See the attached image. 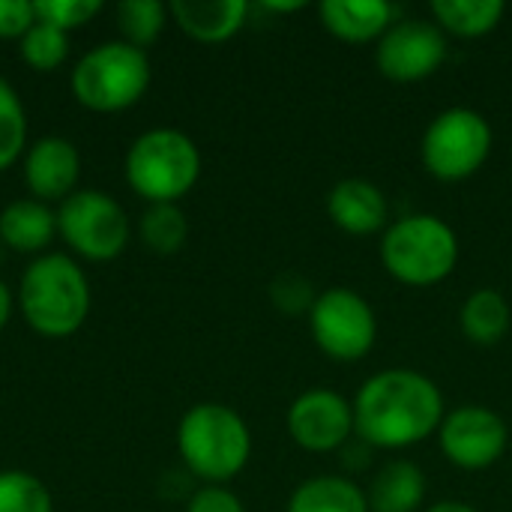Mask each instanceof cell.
<instances>
[{
	"label": "cell",
	"mask_w": 512,
	"mask_h": 512,
	"mask_svg": "<svg viewBox=\"0 0 512 512\" xmlns=\"http://www.w3.org/2000/svg\"><path fill=\"white\" fill-rule=\"evenodd\" d=\"M354 405V435L372 450H408L438 435L447 405L441 387L417 369H381L363 381Z\"/></svg>",
	"instance_id": "obj_1"
},
{
	"label": "cell",
	"mask_w": 512,
	"mask_h": 512,
	"mask_svg": "<svg viewBox=\"0 0 512 512\" xmlns=\"http://www.w3.org/2000/svg\"><path fill=\"white\" fill-rule=\"evenodd\" d=\"M15 300L33 333L69 339L84 327L93 294L84 267L72 255L42 252L24 267Z\"/></svg>",
	"instance_id": "obj_2"
},
{
	"label": "cell",
	"mask_w": 512,
	"mask_h": 512,
	"mask_svg": "<svg viewBox=\"0 0 512 512\" xmlns=\"http://www.w3.org/2000/svg\"><path fill=\"white\" fill-rule=\"evenodd\" d=\"M177 453L186 471L204 480V486H225L249 465L252 432L234 408L198 402L180 417Z\"/></svg>",
	"instance_id": "obj_3"
},
{
	"label": "cell",
	"mask_w": 512,
	"mask_h": 512,
	"mask_svg": "<svg viewBox=\"0 0 512 512\" xmlns=\"http://www.w3.org/2000/svg\"><path fill=\"white\" fill-rule=\"evenodd\" d=\"M123 174L147 204H180L201 177V150L186 132L156 126L129 144Z\"/></svg>",
	"instance_id": "obj_4"
},
{
	"label": "cell",
	"mask_w": 512,
	"mask_h": 512,
	"mask_svg": "<svg viewBox=\"0 0 512 512\" xmlns=\"http://www.w3.org/2000/svg\"><path fill=\"white\" fill-rule=\"evenodd\" d=\"M459 237L435 213H411L387 225L381 234L384 270L411 288L444 282L459 264Z\"/></svg>",
	"instance_id": "obj_5"
},
{
	"label": "cell",
	"mask_w": 512,
	"mask_h": 512,
	"mask_svg": "<svg viewBox=\"0 0 512 512\" xmlns=\"http://www.w3.org/2000/svg\"><path fill=\"white\" fill-rule=\"evenodd\" d=\"M150 78L153 69L147 51L123 39H108L78 57L69 84H72V96L84 108L111 114L141 102V96L150 87Z\"/></svg>",
	"instance_id": "obj_6"
},
{
	"label": "cell",
	"mask_w": 512,
	"mask_h": 512,
	"mask_svg": "<svg viewBox=\"0 0 512 512\" xmlns=\"http://www.w3.org/2000/svg\"><path fill=\"white\" fill-rule=\"evenodd\" d=\"M492 144V123L477 108L456 105L432 117L423 132L420 159L435 180L459 183L474 177L486 165Z\"/></svg>",
	"instance_id": "obj_7"
},
{
	"label": "cell",
	"mask_w": 512,
	"mask_h": 512,
	"mask_svg": "<svg viewBox=\"0 0 512 512\" xmlns=\"http://www.w3.org/2000/svg\"><path fill=\"white\" fill-rule=\"evenodd\" d=\"M132 225L117 198L102 189H75L57 204V237L69 246L72 258L111 261L129 243Z\"/></svg>",
	"instance_id": "obj_8"
},
{
	"label": "cell",
	"mask_w": 512,
	"mask_h": 512,
	"mask_svg": "<svg viewBox=\"0 0 512 512\" xmlns=\"http://www.w3.org/2000/svg\"><path fill=\"white\" fill-rule=\"evenodd\" d=\"M309 333L330 360L357 363L378 342V318L363 294L336 285L318 294L309 312Z\"/></svg>",
	"instance_id": "obj_9"
},
{
	"label": "cell",
	"mask_w": 512,
	"mask_h": 512,
	"mask_svg": "<svg viewBox=\"0 0 512 512\" xmlns=\"http://www.w3.org/2000/svg\"><path fill=\"white\" fill-rule=\"evenodd\" d=\"M450 54L447 33L432 18H399L378 39L375 63L384 78L414 84L435 75Z\"/></svg>",
	"instance_id": "obj_10"
},
{
	"label": "cell",
	"mask_w": 512,
	"mask_h": 512,
	"mask_svg": "<svg viewBox=\"0 0 512 512\" xmlns=\"http://www.w3.org/2000/svg\"><path fill=\"white\" fill-rule=\"evenodd\" d=\"M438 444L447 462L462 471H486L498 465L510 447V429L504 417L486 405H462L447 411Z\"/></svg>",
	"instance_id": "obj_11"
},
{
	"label": "cell",
	"mask_w": 512,
	"mask_h": 512,
	"mask_svg": "<svg viewBox=\"0 0 512 512\" xmlns=\"http://www.w3.org/2000/svg\"><path fill=\"white\" fill-rule=\"evenodd\" d=\"M285 426L306 453H339L354 438V405L336 390L315 387L291 402Z\"/></svg>",
	"instance_id": "obj_12"
},
{
	"label": "cell",
	"mask_w": 512,
	"mask_h": 512,
	"mask_svg": "<svg viewBox=\"0 0 512 512\" xmlns=\"http://www.w3.org/2000/svg\"><path fill=\"white\" fill-rule=\"evenodd\" d=\"M21 174L30 189V198L45 204L66 201L81 177V153L63 135H42L27 144L21 156Z\"/></svg>",
	"instance_id": "obj_13"
},
{
	"label": "cell",
	"mask_w": 512,
	"mask_h": 512,
	"mask_svg": "<svg viewBox=\"0 0 512 512\" xmlns=\"http://www.w3.org/2000/svg\"><path fill=\"white\" fill-rule=\"evenodd\" d=\"M327 213L333 225L354 237H369L387 231L390 225V201L372 180L345 177L327 195Z\"/></svg>",
	"instance_id": "obj_14"
},
{
	"label": "cell",
	"mask_w": 512,
	"mask_h": 512,
	"mask_svg": "<svg viewBox=\"0 0 512 512\" xmlns=\"http://www.w3.org/2000/svg\"><path fill=\"white\" fill-rule=\"evenodd\" d=\"M168 15L177 27L195 42H228L249 15L246 0H174L168 3Z\"/></svg>",
	"instance_id": "obj_15"
},
{
	"label": "cell",
	"mask_w": 512,
	"mask_h": 512,
	"mask_svg": "<svg viewBox=\"0 0 512 512\" xmlns=\"http://www.w3.org/2000/svg\"><path fill=\"white\" fill-rule=\"evenodd\" d=\"M318 15L336 39L351 45L381 39L396 21V9L387 0H324Z\"/></svg>",
	"instance_id": "obj_16"
},
{
	"label": "cell",
	"mask_w": 512,
	"mask_h": 512,
	"mask_svg": "<svg viewBox=\"0 0 512 512\" xmlns=\"http://www.w3.org/2000/svg\"><path fill=\"white\" fill-rule=\"evenodd\" d=\"M57 237V210L39 198H15L0 210V240L27 255H39Z\"/></svg>",
	"instance_id": "obj_17"
},
{
	"label": "cell",
	"mask_w": 512,
	"mask_h": 512,
	"mask_svg": "<svg viewBox=\"0 0 512 512\" xmlns=\"http://www.w3.org/2000/svg\"><path fill=\"white\" fill-rule=\"evenodd\" d=\"M369 512H417L426 501V474L411 459H390L369 483Z\"/></svg>",
	"instance_id": "obj_18"
},
{
	"label": "cell",
	"mask_w": 512,
	"mask_h": 512,
	"mask_svg": "<svg viewBox=\"0 0 512 512\" xmlns=\"http://www.w3.org/2000/svg\"><path fill=\"white\" fill-rule=\"evenodd\" d=\"M285 512H369V498L360 483L345 474H324L303 480Z\"/></svg>",
	"instance_id": "obj_19"
},
{
	"label": "cell",
	"mask_w": 512,
	"mask_h": 512,
	"mask_svg": "<svg viewBox=\"0 0 512 512\" xmlns=\"http://www.w3.org/2000/svg\"><path fill=\"white\" fill-rule=\"evenodd\" d=\"M462 333L474 345H498L512 327L510 300L495 288H477L459 309Z\"/></svg>",
	"instance_id": "obj_20"
},
{
	"label": "cell",
	"mask_w": 512,
	"mask_h": 512,
	"mask_svg": "<svg viewBox=\"0 0 512 512\" xmlns=\"http://www.w3.org/2000/svg\"><path fill=\"white\" fill-rule=\"evenodd\" d=\"M507 12L504 0H432V21L453 36L477 39L492 33Z\"/></svg>",
	"instance_id": "obj_21"
},
{
	"label": "cell",
	"mask_w": 512,
	"mask_h": 512,
	"mask_svg": "<svg viewBox=\"0 0 512 512\" xmlns=\"http://www.w3.org/2000/svg\"><path fill=\"white\" fill-rule=\"evenodd\" d=\"M138 237L159 255H174L189 240V219L180 204H147L138 219Z\"/></svg>",
	"instance_id": "obj_22"
},
{
	"label": "cell",
	"mask_w": 512,
	"mask_h": 512,
	"mask_svg": "<svg viewBox=\"0 0 512 512\" xmlns=\"http://www.w3.org/2000/svg\"><path fill=\"white\" fill-rule=\"evenodd\" d=\"M165 18H168V6L159 0H123L117 3V27H120V39L147 51V45H153L159 39V33L165 30Z\"/></svg>",
	"instance_id": "obj_23"
},
{
	"label": "cell",
	"mask_w": 512,
	"mask_h": 512,
	"mask_svg": "<svg viewBox=\"0 0 512 512\" xmlns=\"http://www.w3.org/2000/svg\"><path fill=\"white\" fill-rule=\"evenodd\" d=\"M27 150V111L18 90L0 78V171L12 168Z\"/></svg>",
	"instance_id": "obj_24"
},
{
	"label": "cell",
	"mask_w": 512,
	"mask_h": 512,
	"mask_svg": "<svg viewBox=\"0 0 512 512\" xmlns=\"http://www.w3.org/2000/svg\"><path fill=\"white\" fill-rule=\"evenodd\" d=\"M18 57L36 72H54L69 57V33L36 18V24L18 39Z\"/></svg>",
	"instance_id": "obj_25"
},
{
	"label": "cell",
	"mask_w": 512,
	"mask_h": 512,
	"mask_svg": "<svg viewBox=\"0 0 512 512\" xmlns=\"http://www.w3.org/2000/svg\"><path fill=\"white\" fill-rule=\"evenodd\" d=\"M0 512H54V501L36 474L0 471Z\"/></svg>",
	"instance_id": "obj_26"
},
{
	"label": "cell",
	"mask_w": 512,
	"mask_h": 512,
	"mask_svg": "<svg viewBox=\"0 0 512 512\" xmlns=\"http://www.w3.org/2000/svg\"><path fill=\"white\" fill-rule=\"evenodd\" d=\"M270 300L282 315H309L318 300V291L303 273L285 270L270 282Z\"/></svg>",
	"instance_id": "obj_27"
},
{
	"label": "cell",
	"mask_w": 512,
	"mask_h": 512,
	"mask_svg": "<svg viewBox=\"0 0 512 512\" xmlns=\"http://www.w3.org/2000/svg\"><path fill=\"white\" fill-rule=\"evenodd\" d=\"M33 9L39 21L69 33V30L84 27L90 18H96L102 12V3L99 0H33Z\"/></svg>",
	"instance_id": "obj_28"
},
{
	"label": "cell",
	"mask_w": 512,
	"mask_h": 512,
	"mask_svg": "<svg viewBox=\"0 0 512 512\" xmlns=\"http://www.w3.org/2000/svg\"><path fill=\"white\" fill-rule=\"evenodd\" d=\"M186 512H246V507L228 486H201L189 495Z\"/></svg>",
	"instance_id": "obj_29"
},
{
	"label": "cell",
	"mask_w": 512,
	"mask_h": 512,
	"mask_svg": "<svg viewBox=\"0 0 512 512\" xmlns=\"http://www.w3.org/2000/svg\"><path fill=\"white\" fill-rule=\"evenodd\" d=\"M36 24L30 0H0V39H21Z\"/></svg>",
	"instance_id": "obj_30"
},
{
	"label": "cell",
	"mask_w": 512,
	"mask_h": 512,
	"mask_svg": "<svg viewBox=\"0 0 512 512\" xmlns=\"http://www.w3.org/2000/svg\"><path fill=\"white\" fill-rule=\"evenodd\" d=\"M372 453H375V450H372L363 438L354 435V438L339 450V462H342V468H345L348 474H360V471H366V468L372 465ZM348 474H345V477H348Z\"/></svg>",
	"instance_id": "obj_31"
},
{
	"label": "cell",
	"mask_w": 512,
	"mask_h": 512,
	"mask_svg": "<svg viewBox=\"0 0 512 512\" xmlns=\"http://www.w3.org/2000/svg\"><path fill=\"white\" fill-rule=\"evenodd\" d=\"M12 306H15V297H12L9 285L0 279V333H3V327L9 324V318H12Z\"/></svg>",
	"instance_id": "obj_32"
},
{
	"label": "cell",
	"mask_w": 512,
	"mask_h": 512,
	"mask_svg": "<svg viewBox=\"0 0 512 512\" xmlns=\"http://www.w3.org/2000/svg\"><path fill=\"white\" fill-rule=\"evenodd\" d=\"M423 512H480L474 510L471 504H465V501H441V504H432L429 510Z\"/></svg>",
	"instance_id": "obj_33"
},
{
	"label": "cell",
	"mask_w": 512,
	"mask_h": 512,
	"mask_svg": "<svg viewBox=\"0 0 512 512\" xmlns=\"http://www.w3.org/2000/svg\"><path fill=\"white\" fill-rule=\"evenodd\" d=\"M306 3H300V0H291V3H264V9L267 12H297V9H303Z\"/></svg>",
	"instance_id": "obj_34"
}]
</instances>
